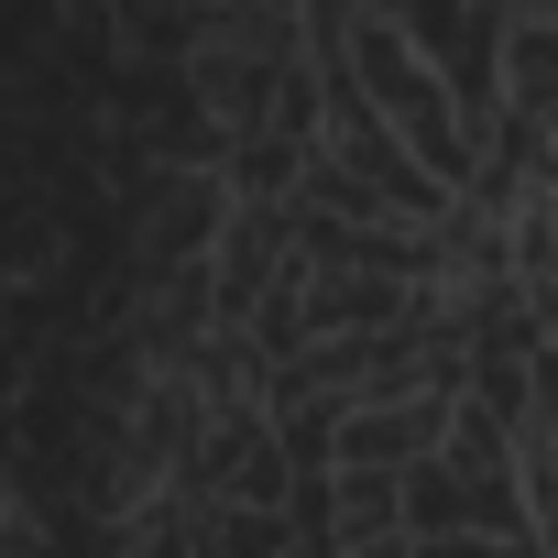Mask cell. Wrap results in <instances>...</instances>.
<instances>
[{
  "label": "cell",
  "mask_w": 558,
  "mask_h": 558,
  "mask_svg": "<svg viewBox=\"0 0 558 558\" xmlns=\"http://www.w3.org/2000/svg\"><path fill=\"white\" fill-rule=\"evenodd\" d=\"M362 77H373V99L405 121V154L438 175V186H471L482 175V154H471V121H460V99L416 66V45L405 34H384V23H362Z\"/></svg>",
  "instance_id": "obj_1"
}]
</instances>
